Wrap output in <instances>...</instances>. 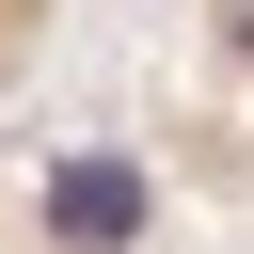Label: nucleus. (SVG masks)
<instances>
[{
  "label": "nucleus",
  "instance_id": "nucleus-1",
  "mask_svg": "<svg viewBox=\"0 0 254 254\" xmlns=\"http://www.w3.org/2000/svg\"><path fill=\"white\" fill-rule=\"evenodd\" d=\"M48 238H64V254H127V238H143V175H127V159H64V175H48Z\"/></svg>",
  "mask_w": 254,
  "mask_h": 254
},
{
  "label": "nucleus",
  "instance_id": "nucleus-2",
  "mask_svg": "<svg viewBox=\"0 0 254 254\" xmlns=\"http://www.w3.org/2000/svg\"><path fill=\"white\" fill-rule=\"evenodd\" d=\"M222 32H238V48H254V0H222Z\"/></svg>",
  "mask_w": 254,
  "mask_h": 254
}]
</instances>
